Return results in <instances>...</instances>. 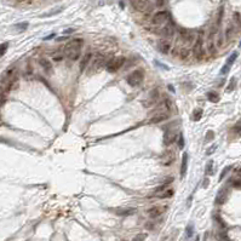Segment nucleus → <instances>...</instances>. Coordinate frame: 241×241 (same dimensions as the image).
Returning a JSON list of instances; mask_svg holds the SVG:
<instances>
[{"label": "nucleus", "mask_w": 241, "mask_h": 241, "mask_svg": "<svg viewBox=\"0 0 241 241\" xmlns=\"http://www.w3.org/2000/svg\"><path fill=\"white\" fill-rule=\"evenodd\" d=\"M156 47L159 50V52H161L162 55H169L172 47V44L169 39H160L156 43Z\"/></svg>", "instance_id": "nucleus-9"}, {"label": "nucleus", "mask_w": 241, "mask_h": 241, "mask_svg": "<svg viewBox=\"0 0 241 241\" xmlns=\"http://www.w3.org/2000/svg\"><path fill=\"white\" fill-rule=\"evenodd\" d=\"M172 195H173V189L172 188H166L162 192H160L159 194H156L155 196L159 199H167V198H171Z\"/></svg>", "instance_id": "nucleus-21"}, {"label": "nucleus", "mask_w": 241, "mask_h": 241, "mask_svg": "<svg viewBox=\"0 0 241 241\" xmlns=\"http://www.w3.org/2000/svg\"><path fill=\"white\" fill-rule=\"evenodd\" d=\"M217 240L218 241H230L229 240V236L226 231H219L217 234Z\"/></svg>", "instance_id": "nucleus-28"}, {"label": "nucleus", "mask_w": 241, "mask_h": 241, "mask_svg": "<svg viewBox=\"0 0 241 241\" xmlns=\"http://www.w3.org/2000/svg\"><path fill=\"white\" fill-rule=\"evenodd\" d=\"M177 137H178V135H177L176 130L170 128V130L165 131V133H164V144L165 145H171L172 143L177 140Z\"/></svg>", "instance_id": "nucleus-13"}, {"label": "nucleus", "mask_w": 241, "mask_h": 241, "mask_svg": "<svg viewBox=\"0 0 241 241\" xmlns=\"http://www.w3.org/2000/svg\"><path fill=\"white\" fill-rule=\"evenodd\" d=\"M199 239H200V238L198 236V238H196V240H195V241H199Z\"/></svg>", "instance_id": "nucleus-44"}, {"label": "nucleus", "mask_w": 241, "mask_h": 241, "mask_svg": "<svg viewBox=\"0 0 241 241\" xmlns=\"http://www.w3.org/2000/svg\"><path fill=\"white\" fill-rule=\"evenodd\" d=\"M144 79V73H143L142 69H136L133 71L131 74H128L127 78H126V81L130 86L132 87H136V86L141 85Z\"/></svg>", "instance_id": "nucleus-4"}, {"label": "nucleus", "mask_w": 241, "mask_h": 241, "mask_svg": "<svg viewBox=\"0 0 241 241\" xmlns=\"http://www.w3.org/2000/svg\"><path fill=\"white\" fill-rule=\"evenodd\" d=\"M206 97H207V99H209L210 102H212V103H217V102L219 101V95H218L217 92H214V91L207 92V93H206Z\"/></svg>", "instance_id": "nucleus-22"}, {"label": "nucleus", "mask_w": 241, "mask_h": 241, "mask_svg": "<svg viewBox=\"0 0 241 241\" xmlns=\"http://www.w3.org/2000/svg\"><path fill=\"white\" fill-rule=\"evenodd\" d=\"M170 118V113L169 112H164V113H154L148 120L149 124H159L162 121H166Z\"/></svg>", "instance_id": "nucleus-11"}, {"label": "nucleus", "mask_w": 241, "mask_h": 241, "mask_svg": "<svg viewBox=\"0 0 241 241\" xmlns=\"http://www.w3.org/2000/svg\"><path fill=\"white\" fill-rule=\"evenodd\" d=\"M233 18H234V22H235V24H236L238 27H240V29H241V14H240V12H234V15H233Z\"/></svg>", "instance_id": "nucleus-29"}, {"label": "nucleus", "mask_w": 241, "mask_h": 241, "mask_svg": "<svg viewBox=\"0 0 241 241\" xmlns=\"http://www.w3.org/2000/svg\"><path fill=\"white\" fill-rule=\"evenodd\" d=\"M230 169H231L230 166H227V167H226L224 170L222 171V173H221V176H219V181H222V179H223V177H224V176L227 174V172H228L229 170H230Z\"/></svg>", "instance_id": "nucleus-36"}, {"label": "nucleus", "mask_w": 241, "mask_h": 241, "mask_svg": "<svg viewBox=\"0 0 241 241\" xmlns=\"http://www.w3.org/2000/svg\"><path fill=\"white\" fill-rule=\"evenodd\" d=\"M178 38L181 39V41L185 45H189V44L194 43L195 41V35L193 34V32H190L189 29L181 28L178 30Z\"/></svg>", "instance_id": "nucleus-6"}, {"label": "nucleus", "mask_w": 241, "mask_h": 241, "mask_svg": "<svg viewBox=\"0 0 241 241\" xmlns=\"http://www.w3.org/2000/svg\"><path fill=\"white\" fill-rule=\"evenodd\" d=\"M21 1H30V0H21Z\"/></svg>", "instance_id": "nucleus-43"}, {"label": "nucleus", "mask_w": 241, "mask_h": 241, "mask_svg": "<svg viewBox=\"0 0 241 241\" xmlns=\"http://www.w3.org/2000/svg\"><path fill=\"white\" fill-rule=\"evenodd\" d=\"M173 160H174V154H173V152L172 150H166L162 156H161V162H162V165H170L173 162Z\"/></svg>", "instance_id": "nucleus-17"}, {"label": "nucleus", "mask_w": 241, "mask_h": 241, "mask_svg": "<svg viewBox=\"0 0 241 241\" xmlns=\"http://www.w3.org/2000/svg\"><path fill=\"white\" fill-rule=\"evenodd\" d=\"M227 198H228V192L227 189H221L219 192H218V194H217V196H216V205H223L226 201H227Z\"/></svg>", "instance_id": "nucleus-18"}, {"label": "nucleus", "mask_w": 241, "mask_h": 241, "mask_svg": "<svg viewBox=\"0 0 241 241\" xmlns=\"http://www.w3.org/2000/svg\"><path fill=\"white\" fill-rule=\"evenodd\" d=\"M125 63V57L123 56H116L113 57L112 59H109L105 63V69L108 73H116Z\"/></svg>", "instance_id": "nucleus-3"}, {"label": "nucleus", "mask_w": 241, "mask_h": 241, "mask_svg": "<svg viewBox=\"0 0 241 241\" xmlns=\"http://www.w3.org/2000/svg\"><path fill=\"white\" fill-rule=\"evenodd\" d=\"M233 131H234V132H236V133H241V120H239V121L234 125Z\"/></svg>", "instance_id": "nucleus-35"}, {"label": "nucleus", "mask_w": 241, "mask_h": 241, "mask_svg": "<svg viewBox=\"0 0 241 241\" xmlns=\"http://www.w3.org/2000/svg\"><path fill=\"white\" fill-rule=\"evenodd\" d=\"M128 1L136 11L142 12V14L149 12L153 9V4L150 0H128Z\"/></svg>", "instance_id": "nucleus-2"}, {"label": "nucleus", "mask_w": 241, "mask_h": 241, "mask_svg": "<svg viewBox=\"0 0 241 241\" xmlns=\"http://www.w3.org/2000/svg\"><path fill=\"white\" fill-rule=\"evenodd\" d=\"M83 45H84V40L83 39H79V38H75L71 40L69 43L66 45L64 47V55L68 59L71 61H76L79 59L81 56V49H83Z\"/></svg>", "instance_id": "nucleus-1"}, {"label": "nucleus", "mask_w": 241, "mask_h": 241, "mask_svg": "<svg viewBox=\"0 0 241 241\" xmlns=\"http://www.w3.org/2000/svg\"><path fill=\"white\" fill-rule=\"evenodd\" d=\"M178 55H179V57H181L182 59H184V58H187V57L190 55V51H189L188 47H181Z\"/></svg>", "instance_id": "nucleus-25"}, {"label": "nucleus", "mask_w": 241, "mask_h": 241, "mask_svg": "<svg viewBox=\"0 0 241 241\" xmlns=\"http://www.w3.org/2000/svg\"><path fill=\"white\" fill-rule=\"evenodd\" d=\"M231 185L234 187V188H238V189H241V179H238V181H234Z\"/></svg>", "instance_id": "nucleus-37"}, {"label": "nucleus", "mask_w": 241, "mask_h": 241, "mask_svg": "<svg viewBox=\"0 0 241 241\" xmlns=\"http://www.w3.org/2000/svg\"><path fill=\"white\" fill-rule=\"evenodd\" d=\"M235 83H236V80H235V78H233V79L230 80V83H229V86L227 87V92H231V91L235 88V85H236Z\"/></svg>", "instance_id": "nucleus-32"}, {"label": "nucleus", "mask_w": 241, "mask_h": 241, "mask_svg": "<svg viewBox=\"0 0 241 241\" xmlns=\"http://www.w3.org/2000/svg\"><path fill=\"white\" fill-rule=\"evenodd\" d=\"M201 118H202V109H200V108L195 109L193 112V120L194 121H199Z\"/></svg>", "instance_id": "nucleus-27"}, {"label": "nucleus", "mask_w": 241, "mask_h": 241, "mask_svg": "<svg viewBox=\"0 0 241 241\" xmlns=\"http://www.w3.org/2000/svg\"><path fill=\"white\" fill-rule=\"evenodd\" d=\"M92 59V54L91 52H86L85 55L83 56L81 61H80V64H79V68H80V71H84L88 67L90 62Z\"/></svg>", "instance_id": "nucleus-16"}, {"label": "nucleus", "mask_w": 241, "mask_h": 241, "mask_svg": "<svg viewBox=\"0 0 241 241\" xmlns=\"http://www.w3.org/2000/svg\"><path fill=\"white\" fill-rule=\"evenodd\" d=\"M55 35H56V34H51V35H49L47 38H45V40H49V39H51V38H54Z\"/></svg>", "instance_id": "nucleus-42"}, {"label": "nucleus", "mask_w": 241, "mask_h": 241, "mask_svg": "<svg viewBox=\"0 0 241 241\" xmlns=\"http://www.w3.org/2000/svg\"><path fill=\"white\" fill-rule=\"evenodd\" d=\"M7 47H9V44L7 43H4V44H0V57L4 56L7 51Z\"/></svg>", "instance_id": "nucleus-30"}, {"label": "nucleus", "mask_w": 241, "mask_h": 241, "mask_svg": "<svg viewBox=\"0 0 241 241\" xmlns=\"http://www.w3.org/2000/svg\"><path fill=\"white\" fill-rule=\"evenodd\" d=\"M178 148L179 149H183L184 148V137L182 133L178 135Z\"/></svg>", "instance_id": "nucleus-31"}, {"label": "nucleus", "mask_w": 241, "mask_h": 241, "mask_svg": "<svg viewBox=\"0 0 241 241\" xmlns=\"http://www.w3.org/2000/svg\"><path fill=\"white\" fill-rule=\"evenodd\" d=\"M212 167H213V161L212 160H210V161L207 162V165H206V174L212 173Z\"/></svg>", "instance_id": "nucleus-34"}, {"label": "nucleus", "mask_w": 241, "mask_h": 241, "mask_svg": "<svg viewBox=\"0 0 241 241\" xmlns=\"http://www.w3.org/2000/svg\"><path fill=\"white\" fill-rule=\"evenodd\" d=\"M193 234H194V224L190 223V224H188V227L185 229V236H187L188 239H190V238L193 236Z\"/></svg>", "instance_id": "nucleus-26"}, {"label": "nucleus", "mask_w": 241, "mask_h": 241, "mask_svg": "<svg viewBox=\"0 0 241 241\" xmlns=\"http://www.w3.org/2000/svg\"><path fill=\"white\" fill-rule=\"evenodd\" d=\"M213 138H214V133H213L212 131H209L207 135H206V140L209 141V140H213Z\"/></svg>", "instance_id": "nucleus-38"}, {"label": "nucleus", "mask_w": 241, "mask_h": 241, "mask_svg": "<svg viewBox=\"0 0 241 241\" xmlns=\"http://www.w3.org/2000/svg\"><path fill=\"white\" fill-rule=\"evenodd\" d=\"M28 23H22V24H17V28H27Z\"/></svg>", "instance_id": "nucleus-41"}, {"label": "nucleus", "mask_w": 241, "mask_h": 241, "mask_svg": "<svg viewBox=\"0 0 241 241\" xmlns=\"http://www.w3.org/2000/svg\"><path fill=\"white\" fill-rule=\"evenodd\" d=\"M165 210H166V207H162V206H154V207H152V209L148 210V214H149L150 218H157V217H160L162 213L165 212Z\"/></svg>", "instance_id": "nucleus-15"}, {"label": "nucleus", "mask_w": 241, "mask_h": 241, "mask_svg": "<svg viewBox=\"0 0 241 241\" xmlns=\"http://www.w3.org/2000/svg\"><path fill=\"white\" fill-rule=\"evenodd\" d=\"M169 19H170V12L166 10H161L155 12L152 17V23L154 26H164L169 22Z\"/></svg>", "instance_id": "nucleus-5"}, {"label": "nucleus", "mask_w": 241, "mask_h": 241, "mask_svg": "<svg viewBox=\"0 0 241 241\" xmlns=\"http://www.w3.org/2000/svg\"><path fill=\"white\" fill-rule=\"evenodd\" d=\"M165 1L166 0H157L156 1V6H164L165 5Z\"/></svg>", "instance_id": "nucleus-39"}, {"label": "nucleus", "mask_w": 241, "mask_h": 241, "mask_svg": "<svg viewBox=\"0 0 241 241\" xmlns=\"http://www.w3.org/2000/svg\"><path fill=\"white\" fill-rule=\"evenodd\" d=\"M115 214L118 216H123V217H126V216H132L136 213V209H131V207H118V209H114L112 210Z\"/></svg>", "instance_id": "nucleus-14"}, {"label": "nucleus", "mask_w": 241, "mask_h": 241, "mask_svg": "<svg viewBox=\"0 0 241 241\" xmlns=\"http://www.w3.org/2000/svg\"><path fill=\"white\" fill-rule=\"evenodd\" d=\"M238 55H239V54H238V51H234V52H233V54L229 56V58L227 59V63H226V64H227V66H229V67H231V66H233V63L236 61Z\"/></svg>", "instance_id": "nucleus-24"}, {"label": "nucleus", "mask_w": 241, "mask_h": 241, "mask_svg": "<svg viewBox=\"0 0 241 241\" xmlns=\"http://www.w3.org/2000/svg\"><path fill=\"white\" fill-rule=\"evenodd\" d=\"M104 64V56H102L101 54H98V55H96L95 56V58H93V63H92V71H97V69H99Z\"/></svg>", "instance_id": "nucleus-19"}, {"label": "nucleus", "mask_w": 241, "mask_h": 241, "mask_svg": "<svg viewBox=\"0 0 241 241\" xmlns=\"http://www.w3.org/2000/svg\"><path fill=\"white\" fill-rule=\"evenodd\" d=\"M216 148H217L216 145H213V147H211V148H210V149L207 150V153H206V154H207V155H210V154H212L213 152H214V149H216Z\"/></svg>", "instance_id": "nucleus-40"}, {"label": "nucleus", "mask_w": 241, "mask_h": 241, "mask_svg": "<svg viewBox=\"0 0 241 241\" xmlns=\"http://www.w3.org/2000/svg\"><path fill=\"white\" fill-rule=\"evenodd\" d=\"M174 32H176V29H174V26L172 24V23H166V26L164 24V27L161 28L160 30V34H161V37H164V39H169L170 40L171 38L174 35Z\"/></svg>", "instance_id": "nucleus-12"}, {"label": "nucleus", "mask_w": 241, "mask_h": 241, "mask_svg": "<svg viewBox=\"0 0 241 241\" xmlns=\"http://www.w3.org/2000/svg\"><path fill=\"white\" fill-rule=\"evenodd\" d=\"M234 33H235V28H234V26H233V24L228 26L227 30H226V39H227V40H230V39L233 38Z\"/></svg>", "instance_id": "nucleus-23"}, {"label": "nucleus", "mask_w": 241, "mask_h": 241, "mask_svg": "<svg viewBox=\"0 0 241 241\" xmlns=\"http://www.w3.org/2000/svg\"><path fill=\"white\" fill-rule=\"evenodd\" d=\"M39 64L41 67V69L45 71V74L47 75H52L54 74V66L51 63V61L46 57H40L39 58Z\"/></svg>", "instance_id": "nucleus-10"}, {"label": "nucleus", "mask_w": 241, "mask_h": 241, "mask_svg": "<svg viewBox=\"0 0 241 241\" xmlns=\"http://www.w3.org/2000/svg\"><path fill=\"white\" fill-rule=\"evenodd\" d=\"M193 54L195 55V57L198 59L202 58V55H204V39H202V35H199L196 38V40L194 41Z\"/></svg>", "instance_id": "nucleus-8"}, {"label": "nucleus", "mask_w": 241, "mask_h": 241, "mask_svg": "<svg viewBox=\"0 0 241 241\" xmlns=\"http://www.w3.org/2000/svg\"><path fill=\"white\" fill-rule=\"evenodd\" d=\"M145 239H147V234H138L132 239V241H144Z\"/></svg>", "instance_id": "nucleus-33"}, {"label": "nucleus", "mask_w": 241, "mask_h": 241, "mask_svg": "<svg viewBox=\"0 0 241 241\" xmlns=\"http://www.w3.org/2000/svg\"><path fill=\"white\" fill-rule=\"evenodd\" d=\"M240 46H241V43H240Z\"/></svg>", "instance_id": "nucleus-45"}, {"label": "nucleus", "mask_w": 241, "mask_h": 241, "mask_svg": "<svg viewBox=\"0 0 241 241\" xmlns=\"http://www.w3.org/2000/svg\"><path fill=\"white\" fill-rule=\"evenodd\" d=\"M188 170V154L183 153L182 155V161H181V177H184Z\"/></svg>", "instance_id": "nucleus-20"}, {"label": "nucleus", "mask_w": 241, "mask_h": 241, "mask_svg": "<svg viewBox=\"0 0 241 241\" xmlns=\"http://www.w3.org/2000/svg\"><path fill=\"white\" fill-rule=\"evenodd\" d=\"M159 97H160V95H159V88H154V90H152L149 93H148V97L143 101V105L144 107H152V105H154L157 103V101H159Z\"/></svg>", "instance_id": "nucleus-7"}]
</instances>
